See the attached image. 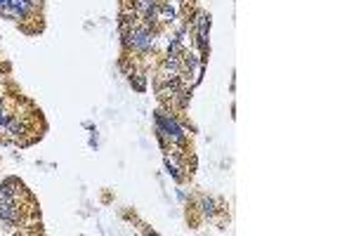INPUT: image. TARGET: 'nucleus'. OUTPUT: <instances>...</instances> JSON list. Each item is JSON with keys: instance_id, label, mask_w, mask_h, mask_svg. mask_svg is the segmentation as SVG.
<instances>
[{"instance_id": "9", "label": "nucleus", "mask_w": 354, "mask_h": 236, "mask_svg": "<svg viewBox=\"0 0 354 236\" xmlns=\"http://www.w3.org/2000/svg\"><path fill=\"white\" fill-rule=\"evenodd\" d=\"M196 43L201 52H208V33H196Z\"/></svg>"}, {"instance_id": "3", "label": "nucleus", "mask_w": 354, "mask_h": 236, "mask_svg": "<svg viewBox=\"0 0 354 236\" xmlns=\"http://www.w3.org/2000/svg\"><path fill=\"white\" fill-rule=\"evenodd\" d=\"M156 17H158V22L163 24H172L177 19V10L170 5V3H158V8H156Z\"/></svg>"}, {"instance_id": "2", "label": "nucleus", "mask_w": 354, "mask_h": 236, "mask_svg": "<svg viewBox=\"0 0 354 236\" xmlns=\"http://www.w3.org/2000/svg\"><path fill=\"white\" fill-rule=\"evenodd\" d=\"M154 45H156V33L151 29H146L142 24L132 26L130 36H128V45H125L128 50H132V52H149Z\"/></svg>"}, {"instance_id": "1", "label": "nucleus", "mask_w": 354, "mask_h": 236, "mask_svg": "<svg viewBox=\"0 0 354 236\" xmlns=\"http://www.w3.org/2000/svg\"><path fill=\"white\" fill-rule=\"evenodd\" d=\"M154 128H156V137H163V140H168L170 144H185L187 142V133L185 128H182V123L177 121L172 113H168V111L158 109L154 113Z\"/></svg>"}, {"instance_id": "5", "label": "nucleus", "mask_w": 354, "mask_h": 236, "mask_svg": "<svg viewBox=\"0 0 354 236\" xmlns=\"http://www.w3.org/2000/svg\"><path fill=\"white\" fill-rule=\"evenodd\" d=\"M5 130H8L12 137H22V135L26 133V123H24V121H19V118H10L8 126H5Z\"/></svg>"}, {"instance_id": "7", "label": "nucleus", "mask_w": 354, "mask_h": 236, "mask_svg": "<svg viewBox=\"0 0 354 236\" xmlns=\"http://www.w3.org/2000/svg\"><path fill=\"white\" fill-rule=\"evenodd\" d=\"M130 85L137 90V92H144L146 90V73H135L130 78Z\"/></svg>"}, {"instance_id": "4", "label": "nucleus", "mask_w": 354, "mask_h": 236, "mask_svg": "<svg viewBox=\"0 0 354 236\" xmlns=\"http://www.w3.org/2000/svg\"><path fill=\"white\" fill-rule=\"evenodd\" d=\"M192 26L196 29V33H208L210 31V15L203 12V10H199L192 19Z\"/></svg>"}, {"instance_id": "6", "label": "nucleus", "mask_w": 354, "mask_h": 236, "mask_svg": "<svg viewBox=\"0 0 354 236\" xmlns=\"http://www.w3.org/2000/svg\"><path fill=\"white\" fill-rule=\"evenodd\" d=\"M215 198H210V196H201L199 198V208H201V212H203V215H213V212H215Z\"/></svg>"}, {"instance_id": "11", "label": "nucleus", "mask_w": 354, "mask_h": 236, "mask_svg": "<svg viewBox=\"0 0 354 236\" xmlns=\"http://www.w3.org/2000/svg\"><path fill=\"white\" fill-rule=\"evenodd\" d=\"M5 5H10V0H0V8H5Z\"/></svg>"}, {"instance_id": "10", "label": "nucleus", "mask_w": 354, "mask_h": 236, "mask_svg": "<svg viewBox=\"0 0 354 236\" xmlns=\"http://www.w3.org/2000/svg\"><path fill=\"white\" fill-rule=\"evenodd\" d=\"M177 198H180V201H187V194L182 191V189H177Z\"/></svg>"}, {"instance_id": "8", "label": "nucleus", "mask_w": 354, "mask_h": 236, "mask_svg": "<svg viewBox=\"0 0 354 236\" xmlns=\"http://www.w3.org/2000/svg\"><path fill=\"white\" fill-rule=\"evenodd\" d=\"M165 170H168V175L172 177V180H182V173H180V168H177L175 158H168V156H165Z\"/></svg>"}]
</instances>
